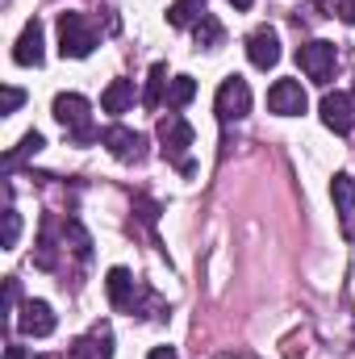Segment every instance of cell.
I'll return each mask as SVG.
<instances>
[{"instance_id":"6da1fadb","label":"cell","mask_w":355,"mask_h":359,"mask_svg":"<svg viewBox=\"0 0 355 359\" xmlns=\"http://www.w3.org/2000/svg\"><path fill=\"white\" fill-rule=\"evenodd\" d=\"M55 121H59V126L72 134V142H80V147H88L92 138H96V130H92V109L80 92H59V96H55Z\"/></svg>"},{"instance_id":"7a4b0ae2","label":"cell","mask_w":355,"mask_h":359,"mask_svg":"<svg viewBox=\"0 0 355 359\" xmlns=\"http://www.w3.org/2000/svg\"><path fill=\"white\" fill-rule=\"evenodd\" d=\"M96 50V29L84 13H59V55L63 59H88Z\"/></svg>"},{"instance_id":"3957f363","label":"cell","mask_w":355,"mask_h":359,"mask_svg":"<svg viewBox=\"0 0 355 359\" xmlns=\"http://www.w3.org/2000/svg\"><path fill=\"white\" fill-rule=\"evenodd\" d=\"M192 126L180 117V113H168L163 121H159V142H163V155L176 163L184 176H192V159H188V147H192Z\"/></svg>"},{"instance_id":"277c9868","label":"cell","mask_w":355,"mask_h":359,"mask_svg":"<svg viewBox=\"0 0 355 359\" xmlns=\"http://www.w3.org/2000/svg\"><path fill=\"white\" fill-rule=\"evenodd\" d=\"M297 63H301V72H305L314 84H330V76H335V67H339V50H335V42L314 38V42L297 46Z\"/></svg>"},{"instance_id":"5b68a950","label":"cell","mask_w":355,"mask_h":359,"mask_svg":"<svg viewBox=\"0 0 355 359\" xmlns=\"http://www.w3.org/2000/svg\"><path fill=\"white\" fill-rule=\"evenodd\" d=\"M213 109H217L222 121H239V117H247V113H251V88H247V80H239V76L222 80Z\"/></svg>"},{"instance_id":"8992f818","label":"cell","mask_w":355,"mask_h":359,"mask_svg":"<svg viewBox=\"0 0 355 359\" xmlns=\"http://www.w3.org/2000/svg\"><path fill=\"white\" fill-rule=\"evenodd\" d=\"M305 104H309V96L301 88V80H276L267 88V109L280 113V117H301Z\"/></svg>"},{"instance_id":"52a82bcc","label":"cell","mask_w":355,"mask_h":359,"mask_svg":"<svg viewBox=\"0 0 355 359\" xmlns=\"http://www.w3.org/2000/svg\"><path fill=\"white\" fill-rule=\"evenodd\" d=\"M322 126L335 134H351L355 130V96L347 92H326L322 96Z\"/></svg>"},{"instance_id":"ba28073f","label":"cell","mask_w":355,"mask_h":359,"mask_svg":"<svg viewBox=\"0 0 355 359\" xmlns=\"http://www.w3.org/2000/svg\"><path fill=\"white\" fill-rule=\"evenodd\" d=\"M247 59H251V67H260V72H267V67L280 63V34H276L272 25H260V29L247 38Z\"/></svg>"},{"instance_id":"9c48e42d","label":"cell","mask_w":355,"mask_h":359,"mask_svg":"<svg viewBox=\"0 0 355 359\" xmlns=\"http://www.w3.org/2000/svg\"><path fill=\"white\" fill-rule=\"evenodd\" d=\"M100 142H105L109 155L121 159V163H138V159H142V134H134L130 126H109V130L100 134Z\"/></svg>"},{"instance_id":"30bf717a","label":"cell","mask_w":355,"mask_h":359,"mask_svg":"<svg viewBox=\"0 0 355 359\" xmlns=\"http://www.w3.org/2000/svg\"><path fill=\"white\" fill-rule=\"evenodd\" d=\"M17 326H21L25 339H46V334H55V309L46 301H25Z\"/></svg>"},{"instance_id":"8fae6325","label":"cell","mask_w":355,"mask_h":359,"mask_svg":"<svg viewBox=\"0 0 355 359\" xmlns=\"http://www.w3.org/2000/svg\"><path fill=\"white\" fill-rule=\"evenodd\" d=\"M67 359H113V330L109 326H92L84 339H76L67 347Z\"/></svg>"},{"instance_id":"7c38bea8","label":"cell","mask_w":355,"mask_h":359,"mask_svg":"<svg viewBox=\"0 0 355 359\" xmlns=\"http://www.w3.org/2000/svg\"><path fill=\"white\" fill-rule=\"evenodd\" d=\"M42 59H46V50H42V21L34 17V21H25V29H21V38L13 46V63L17 67H38Z\"/></svg>"},{"instance_id":"4fadbf2b","label":"cell","mask_w":355,"mask_h":359,"mask_svg":"<svg viewBox=\"0 0 355 359\" xmlns=\"http://www.w3.org/2000/svg\"><path fill=\"white\" fill-rule=\"evenodd\" d=\"M105 292H109L113 309H130L134 297H138V284H134V276H130L126 268H109V276H105Z\"/></svg>"},{"instance_id":"5bb4252c","label":"cell","mask_w":355,"mask_h":359,"mask_svg":"<svg viewBox=\"0 0 355 359\" xmlns=\"http://www.w3.org/2000/svg\"><path fill=\"white\" fill-rule=\"evenodd\" d=\"M330 196H335V209L343 213V226H347L355 217V176L339 172V176L330 180Z\"/></svg>"},{"instance_id":"9a60e30c","label":"cell","mask_w":355,"mask_h":359,"mask_svg":"<svg viewBox=\"0 0 355 359\" xmlns=\"http://www.w3.org/2000/svg\"><path fill=\"white\" fill-rule=\"evenodd\" d=\"M130 104H134V84H130V80H113L109 88L100 92V109H105V113H113V117H117V113H126Z\"/></svg>"},{"instance_id":"2e32d148","label":"cell","mask_w":355,"mask_h":359,"mask_svg":"<svg viewBox=\"0 0 355 359\" xmlns=\"http://www.w3.org/2000/svg\"><path fill=\"white\" fill-rule=\"evenodd\" d=\"M192 38H196L201 50H217V46L226 42V29H222V21H217L213 13H205V17L192 25Z\"/></svg>"},{"instance_id":"e0dca14e","label":"cell","mask_w":355,"mask_h":359,"mask_svg":"<svg viewBox=\"0 0 355 359\" xmlns=\"http://www.w3.org/2000/svg\"><path fill=\"white\" fill-rule=\"evenodd\" d=\"M201 17H205V0H176V4L168 8V25H176V29L196 25Z\"/></svg>"},{"instance_id":"ac0fdd59","label":"cell","mask_w":355,"mask_h":359,"mask_svg":"<svg viewBox=\"0 0 355 359\" xmlns=\"http://www.w3.org/2000/svg\"><path fill=\"white\" fill-rule=\"evenodd\" d=\"M192 96H196V80H192V76H176V80L168 84V104H172V109H184Z\"/></svg>"},{"instance_id":"d6986e66","label":"cell","mask_w":355,"mask_h":359,"mask_svg":"<svg viewBox=\"0 0 355 359\" xmlns=\"http://www.w3.org/2000/svg\"><path fill=\"white\" fill-rule=\"evenodd\" d=\"M63 238H72V251L80 255V259H88L92 255V238H88V230L76 222V217H67V226H63Z\"/></svg>"},{"instance_id":"ffe728a7","label":"cell","mask_w":355,"mask_h":359,"mask_svg":"<svg viewBox=\"0 0 355 359\" xmlns=\"http://www.w3.org/2000/svg\"><path fill=\"white\" fill-rule=\"evenodd\" d=\"M163 84H168V67H163V63H155V67H151L147 96H142V104H147V109H159V92H163Z\"/></svg>"},{"instance_id":"44dd1931","label":"cell","mask_w":355,"mask_h":359,"mask_svg":"<svg viewBox=\"0 0 355 359\" xmlns=\"http://www.w3.org/2000/svg\"><path fill=\"white\" fill-rule=\"evenodd\" d=\"M42 147H46V138H42V134H38V130H29V134H25V138H21V147H17V151H13V155H4V163H8V168H13V163H17V159H25V155H38V151H42Z\"/></svg>"},{"instance_id":"7402d4cb","label":"cell","mask_w":355,"mask_h":359,"mask_svg":"<svg viewBox=\"0 0 355 359\" xmlns=\"http://www.w3.org/2000/svg\"><path fill=\"white\" fill-rule=\"evenodd\" d=\"M17 234H21V213L8 205V209H4V238H0V247L13 251V247H17Z\"/></svg>"},{"instance_id":"603a6c76","label":"cell","mask_w":355,"mask_h":359,"mask_svg":"<svg viewBox=\"0 0 355 359\" xmlns=\"http://www.w3.org/2000/svg\"><path fill=\"white\" fill-rule=\"evenodd\" d=\"M21 104H25V92H21V88H4V96H0V113H4V117H8V113H17Z\"/></svg>"},{"instance_id":"cb8c5ba5","label":"cell","mask_w":355,"mask_h":359,"mask_svg":"<svg viewBox=\"0 0 355 359\" xmlns=\"http://www.w3.org/2000/svg\"><path fill=\"white\" fill-rule=\"evenodd\" d=\"M17 297H21V288H17V280H4V313H13V305H17Z\"/></svg>"},{"instance_id":"d4e9b609","label":"cell","mask_w":355,"mask_h":359,"mask_svg":"<svg viewBox=\"0 0 355 359\" xmlns=\"http://www.w3.org/2000/svg\"><path fill=\"white\" fill-rule=\"evenodd\" d=\"M339 17H343L347 25H355V0H339Z\"/></svg>"},{"instance_id":"484cf974","label":"cell","mask_w":355,"mask_h":359,"mask_svg":"<svg viewBox=\"0 0 355 359\" xmlns=\"http://www.w3.org/2000/svg\"><path fill=\"white\" fill-rule=\"evenodd\" d=\"M147 359H180V355H176V347H151Z\"/></svg>"},{"instance_id":"4316f807","label":"cell","mask_w":355,"mask_h":359,"mask_svg":"<svg viewBox=\"0 0 355 359\" xmlns=\"http://www.w3.org/2000/svg\"><path fill=\"white\" fill-rule=\"evenodd\" d=\"M4 359H25V351H21V347H8V355Z\"/></svg>"},{"instance_id":"83f0119b","label":"cell","mask_w":355,"mask_h":359,"mask_svg":"<svg viewBox=\"0 0 355 359\" xmlns=\"http://www.w3.org/2000/svg\"><path fill=\"white\" fill-rule=\"evenodd\" d=\"M230 4H234V8H251L255 0H230Z\"/></svg>"},{"instance_id":"f1b7e54d","label":"cell","mask_w":355,"mask_h":359,"mask_svg":"<svg viewBox=\"0 0 355 359\" xmlns=\"http://www.w3.org/2000/svg\"><path fill=\"white\" fill-rule=\"evenodd\" d=\"M38 359H51V355H38Z\"/></svg>"},{"instance_id":"f546056e","label":"cell","mask_w":355,"mask_h":359,"mask_svg":"<svg viewBox=\"0 0 355 359\" xmlns=\"http://www.w3.org/2000/svg\"><path fill=\"white\" fill-rule=\"evenodd\" d=\"M351 96H355V92H351Z\"/></svg>"}]
</instances>
